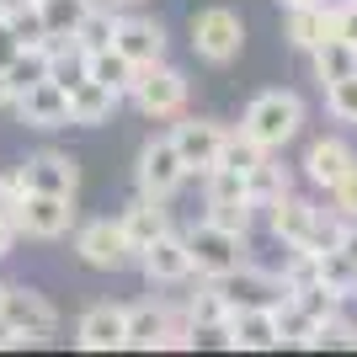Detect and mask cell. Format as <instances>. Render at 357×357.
Returning a JSON list of instances; mask_svg holds the SVG:
<instances>
[{"mask_svg":"<svg viewBox=\"0 0 357 357\" xmlns=\"http://www.w3.org/2000/svg\"><path fill=\"white\" fill-rule=\"evenodd\" d=\"M326 197H331V208L342 213V219H357V165L347 171L342 181H336V187H331Z\"/></svg>","mask_w":357,"mask_h":357,"instance_id":"cell-35","label":"cell"},{"mask_svg":"<svg viewBox=\"0 0 357 357\" xmlns=\"http://www.w3.org/2000/svg\"><path fill=\"white\" fill-rule=\"evenodd\" d=\"M0 22L11 27V38L22 48H27V43H48V22H43V6H38V0H16V6H6Z\"/></svg>","mask_w":357,"mask_h":357,"instance_id":"cell-28","label":"cell"},{"mask_svg":"<svg viewBox=\"0 0 357 357\" xmlns=\"http://www.w3.org/2000/svg\"><path fill=\"white\" fill-rule=\"evenodd\" d=\"M43 6V22H48V38H70L86 16V0H38Z\"/></svg>","mask_w":357,"mask_h":357,"instance_id":"cell-31","label":"cell"},{"mask_svg":"<svg viewBox=\"0 0 357 357\" xmlns=\"http://www.w3.org/2000/svg\"><path fill=\"white\" fill-rule=\"evenodd\" d=\"M22 203H27V187H22V176L16 171H0V219L16 229V219H22Z\"/></svg>","mask_w":357,"mask_h":357,"instance_id":"cell-34","label":"cell"},{"mask_svg":"<svg viewBox=\"0 0 357 357\" xmlns=\"http://www.w3.org/2000/svg\"><path fill=\"white\" fill-rule=\"evenodd\" d=\"M134 267L144 272L149 288H181V283H192V256H187V240H181L176 229H165L155 245H144Z\"/></svg>","mask_w":357,"mask_h":357,"instance_id":"cell-11","label":"cell"},{"mask_svg":"<svg viewBox=\"0 0 357 357\" xmlns=\"http://www.w3.org/2000/svg\"><path fill=\"white\" fill-rule=\"evenodd\" d=\"M320 91H326V112L331 118L357 128V75H342V80H331V86H320Z\"/></svg>","mask_w":357,"mask_h":357,"instance_id":"cell-30","label":"cell"},{"mask_svg":"<svg viewBox=\"0 0 357 357\" xmlns=\"http://www.w3.org/2000/svg\"><path fill=\"white\" fill-rule=\"evenodd\" d=\"M128 102H134L149 123H171L181 107H187V75H181L176 64L155 59V64H144V70L134 75V91H128Z\"/></svg>","mask_w":357,"mask_h":357,"instance_id":"cell-3","label":"cell"},{"mask_svg":"<svg viewBox=\"0 0 357 357\" xmlns=\"http://www.w3.org/2000/svg\"><path fill=\"white\" fill-rule=\"evenodd\" d=\"M118 91H107L102 80H80V86L70 91V128H102V123H112V112H118Z\"/></svg>","mask_w":357,"mask_h":357,"instance_id":"cell-22","label":"cell"},{"mask_svg":"<svg viewBox=\"0 0 357 357\" xmlns=\"http://www.w3.org/2000/svg\"><path fill=\"white\" fill-rule=\"evenodd\" d=\"M208 219H213V224H224V229H235V235H251L256 208L245 203V197H229V203H208Z\"/></svg>","mask_w":357,"mask_h":357,"instance_id":"cell-32","label":"cell"},{"mask_svg":"<svg viewBox=\"0 0 357 357\" xmlns=\"http://www.w3.org/2000/svg\"><path fill=\"white\" fill-rule=\"evenodd\" d=\"M261 213H267V235L278 240V245H304L310 229H314L320 203H314V197H298V192H283L272 208H261Z\"/></svg>","mask_w":357,"mask_h":357,"instance_id":"cell-19","label":"cell"},{"mask_svg":"<svg viewBox=\"0 0 357 357\" xmlns=\"http://www.w3.org/2000/svg\"><path fill=\"white\" fill-rule=\"evenodd\" d=\"M342 224H347L342 213L320 203V213H314V229H310V240H304V251H314V256H320V251H331V245L342 240Z\"/></svg>","mask_w":357,"mask_h":357,"instance_id":"cell-33","label":"cell"},{"mask_svg":"<svg viewBox=\"0 0 357 357\" xmlns=\"http://www.w3.org/2000/svg\"><path fill=\"white\" fill-rule=\"evenodd\" d=\"M283 192H294V176H288V165L278 160V155H256L251 165H245V197H251V208H272Z\"/></svg>","mask_w":357,"mask_h":357,"instance_id":"cell-21","label":"cell"},{"mask_svg":"<svg viewBox=\"0 0 357 357\" xmlns=\"http://www.w3.org/2000/svg\"><path fill=\"white\" fill-rule=\"evenodd\" d=\"M352 165H357V149L347 144L342 134H320V139H310V149H304L298 171H304V181H310L314 192H331V187L352 171Z\"/></svg>","mask_w":357,"mask_h":357,"instance_id":"cell-13","label":"cell"},{"mask_svg":"<svg viewBox=\"0 0 357 357\" xmlns=\"http://www.w3.org/2000/svg\"><path fill=\"white\" fill-rule=\"evenodd\" d=\"M310 70L320 86H331V80H342V75H357V48L347 43V38H326V43L310 48Z\"/></svg>","mask_w":357,"mask_h":357,"instance_id":"cell-24","label":"cell"},{"mask_svg":"<svg viewBox=\"0 0 357 357\" xmlns=\"http://www.w3.org/2000/svg\"><path fill=\"white\" fill-rule=\"evenodd\" d=\"M112 6H118V11H128V6H149V0H112Z\"/></svg>","mask_w":357,"mask_h":357,"instance_id":"cell-43","label":"cell"},{"mask_svg":"<svg viewBox=\"0 0 357 357\" xmlns=\"http://www.w3.org/2000/svg\"><path fill=\"white\" fill-rule=\"evenodd\" d=\"M336 245H342V251L357 261V219H347V224H342V240H336Z\"/></svg>","mask_w":357,"mask_h":357,"instance_id":"cell-38","label":"cell"},{"mask_svg":"<svg viewBox=\"0 0 357 357\" xmlns=\"http://www.w3.org/2000/svg\"><path fill=\"white\" fill-rule=\"evenodd\" d=\"M278 6H283V11H294V6H320V0H278Z\"/></svg>","mask_w":357,"mask_h":357,"instance_id":"cell-41","label":"cell"},{"mask_svg":"<svg viewBox=\"0 0 357 357\" xmlns=\"http://www.w3.org/2000/svg\"><path fill=\"white\" fill-rule=\"evenodd\" d=\"M38 80H48V43L16 48L11 64H6V91H11V96H22V91L38 86Z\"/></svg>","mask_w":357,"mask_h":357,"instance_id":"cell-26","label":"cell"},{"mask_svg":"<svg viewBox=\"0 0 357 357\" xmlns=\"http://www.w3.org/2000/svg\"><path fill=\"white\" fill-rule=\"evenodd\" d=\"M75 256H80L91 272H123V267H134V251H128L118 219H86V224H75Z\"/></svg>","mask_w":357,"mask_h":357,"instance_id":"cell-7","label":"cell"},{"mask_svg":"<svg viewBox=\"0 0 357 357\" xmlns=\"http://www.w3.org/2000/svg\"><path fill=\"white\" fill-rule=\"evenodd\" d=\"M336 38H347V43L357 48V0L342 6V16H336Z\"/></svg>","mask_w":357,"mask_h":357,"instance_id":"cell-36","label":"cell"},{"mask_svg":"<svg viewBox=\"0 0 357 357\" xmlns=\"http://www.w3.org/2000/svg\"><path fill=\"white\" fill-rule=\"evenodd\" d=\"M187 176H192V171L181 165L171 134L149 139V144L139 149V160H134V187H139V197H155V203H171V197L187 187Z\"/></svg>","mask_w":357,"mask_h":357,"instance_id":"cell-5","label":"cell"},{"mask_svg":"<svg viewBox=\"0 0 357 357\" xmlns=\"http://www.w3.org/2000/svg\"><path fill=\"white\" fill-rule=\"evenodd\" d=\"M0 314L22 331V342H27V347L54 342V331H59V310H54V304H48V294H38V288H6Z\"/></svg>","mask_w":357,"mask_h":357,"instance_id":"cell-8","label":"cell"},{"mask_svg":"<svg viewBox=\"0 0 357 357\" xmlns=\"http://www.w3.org/2000/svg\"><path fill=\"white\" fill-rule=\"evenodd\" d=\"M11 112H16V123H27L38 134L70 128V91L54 86V80H38V86H27L22 96H11Z\"/></svg>","mask_w":357,"mask_h":357,"instance_id":"cell-12","label":"cell"},{"mask_svg":"<svg viewBox=\"0 0 357 357\" xmlns=\"http://www.w3.org/2000/svg\"><path fill=\"white\" fill-rule=\"evenodd\" d=\"M118 229H123V240H128V251H134V261H139V251L155 245V240L171 229V208L155 203V197H134V203L118 213Z\"/></svg>","mask_w":357,"mask_h":357,"instance_id":"cell-20","label":"cell"},{"mask_svg":"<svg viewBox=\"0 0 357 357\" xmlns=\"http://www.w3.org/2000/svg\"><path fill=\"white\" fill-rule=\"evenodd\" d=\"M75 197H54V192H27V203H22V219H16V235L27 240H64L75 235Z\"/></svg>","mask_w":357,"mask_h":357,"instance_id":"cell-9","label":"cell"},{"mask_svg":"<svg viewBox=\"0 0 357 357\" xmlns=\"http://www.w3.org/2000/svg\"><path fill=\"white\" fill-rule=\"evenodd\" d=\"M6 288H11V283H0V304H6Z\"/></svg>","mask_w":357,"mask_h":357,"instance_id":"cell-44","label":"cell"},{"mask_svg":"<svg viewBox=\"0 0 357 357\" xmlns=\"http://www.w3.org/2000/svg\"><path fill=\"white\" fill-rule=\"evenodd\" d=\"M6 6H16V0H0V11H6Z\"/></svg>","mask_w":357,"mask_h":357,"instance_id":"cell-45","label":"cell"},{"mask_svg":"<svg viewBox=\"0 0 357 357\" xmlns=\"http://www.w3.org/2000/svg\"><path fill=\"white\" fill-rule=\"evenodd\" d=\"M91 80H102V86L107 91H118V96H123V102H128V91H134V64H128V59H123V54H118V48H96V54H91Z\"/></svg>","mask_w":357,"mask_h":357,"instance_id":"cell-27","label":"cell"},{"mask_svg":"<svg viewBox=\"0 0 357 357\" xmlns=\"http://www.w3.org/2000/svg\"><path fill=\"white\" fill-rule=\"evenodd\" d=\"M11 240H16V229L6 219H0V261H6V256H11Z\"/></svg>","mask_w":357,"mask_h":357,"instance_id":"cell-40","label":"cell"},{"mask_svg":"<svg viewBox=\"0 0 357 357\" xmlns=\"http://www.w3.org/2000/svg\"><path fill=\"white\" fill-rule=\"evenodd\" d=\"M240 48H245V22H240L229 6H203L192 11V54L203 64H235Z\"/></svg>","mask_w":357,"mask_h":357,"instance_id":"cell-4","label":"cell"},{"mask_svg":"<svg viewBox=\"0 0 357 357\" xmlns=\"http://www.w3.org/2000/svg\"><path fill=\"white\" fill-rule=\"evenodd\" d=\"M181 304H187V314H192V331H197V336H224L229 304H224L219 283H208V278H203V288H197V294H187Z\"/></svg>","mask_w":357,"mask_h":357,"instance_id":"cell-23","label":"cell"},{"mask_svg":"<svg viewBox=\"0 0 357 357\" xmlns=\"http://www.w3.org/2000/svg\"><path fill=\"white\" fill-rule=\"evenodd\" d=\"M128 326H123V304H91L75 320V347L80 352H123Z\"/></svg>","mask_w":357,"mask_h":357,"instance_id":"cell-18","label":"cell"},{"mask_svg":"<svg viewBox=\"0 0 357 357\" xmlns=\"http://www.w3.org/2000/svg\"><path fill=\"white\" fill-rule=\"evenodd\" d=\"M123 326H128V352H165V336H171V304L160 298H139V304H123Z\"/></svg>","mask_w":357,"mask_h":357,"instance_id":"cell-17","label":"cell"},{"mask_svg":"<svg viewBox=\"0 0 357 357\" xmlns=\"http://www.w3.org/2000/svg\"><path fill=\"white\" fill-rule=\"evenodd\" d=\"M224 347H235V352H272V347H283L272 304H256V310H229V320H224Z\"/></svg>","mask_w":357,"mask_h":357,"instance_id":"cell-16","label":"cell"},{"mask_svg":"<svg viewBox=\"0 0 357 357\" xmlns=\"http://www.w3.org/2000/svg\"><path fill=\"white\" fill-rule=\"evenodd\" d=\"M0 107H11V91H6V70H0Z\"/></svg>","mask_w":357,"mask_h":357,"instance_id":"cell-42","label":"cell"},{"mask_svg":"<svg viewBox=\"0 0 357 357\" xmlns=\"http://www.w3.org/2000/svg\"><path fill=\"white\" fill-rule=\"evenodd\" d=\"M112 48H118L123 59L144 70V64L165 59V27L155 16H139V11H118V27H112Z\"/></svg>","mask_w":357,"mask_h":357,"instance_id":"cell-14","label":"cell"},{"mask_svg":"<svg viewBox=\"0 0 357 357\" xmlns=\"http://www.w3.org/2000/svg\"><path fill=\"white\" fill-rule=\"evenodd\" d=\"M112 27H118V11H112V6H86L80 27L70 32V43H80L86 54H96V48H112Z\"/></svg>","mask_w":357,"mask_h":357,"instance_id":"cell-29","label":"cell"},{"mask_svg":"<svg viewBox=\"0 0 357 357\" xmlns=\"http://www.w3.org/2000/svg\"><path fill=\"white\" fill-rule=\"evenodd\" d=\"M6 347H27V342H22V331H16L11 320L0 314V352H6Z\"/></svg>","mask_w":357,"mask_h":357,"instance_id":"cell-39","label":"cell"},{"mask_svg":"<svg viewBox=\"0 0 357 357\" xmlns=\"http://www.w3.org/2000/svg\"><path fill=\"white\" fill-rule=\"evenodd\" d=\"M171 144H176L181 165L192 171V176H203V171H213L224 155V144H229V128H224L219 118H181L171 123Z\"/></svg>","mask_w":357,"mask_h":357,"instance_id":"cell-6","label":"cell"},{"mask_svg":"<svg viewBox=\"0 0 357 357\" xmlns=\"http://www.w3.org/2000/svg\"><path fill=\"white\" fill-rule=\"evenodd\" d=\"M16 176H22L27 192H54V197L80 192V165H75V155H64V149H38V155H27V160L16 165Z\"/></svg>","mask_w":357,"mask_h":357,"instance_id":"cell-10","label":"cell"},{"mask_svg":"<svg viewBox=\"0 0 357 357\" xmlns=\"http://www.w3.org/2000/svg\"><path fill=\"white\" fill-rule=\"evenodd\" d=\"M16 38H11V27H6V22H0V70H6V64H11V54H16Z\"/></svg>","mask_w":357,"mask_h":357,"instance_id":"cell-37","label":"cell"},{"mask_svg":"<svg viewBox=\"0 0 357 357\" xmlns=\"http://www.w3.org/2000/svg\"><path fill=\"white\" fill-rule=\"evenodd\" d=\"M240 139H251L267 155H283L298 134H304V96L298 91H261L251 96V107L240 112Z\"/></svg>","mask_w":357,"mask_h":357,"instance_id":"cell-1","label":"cell"},{"mask_svg":"<svg viewBox=\"0 0 357 357\" xmlns=\"http://www.w3.org/2000/svg\"><path fill=\"white\" fill-rule=\"evenodd\" d=\"M314 283H320V288H331L336 298L357 294V261L342 251V245H331V251H320V256H314Z\"/></svg>","mask_w":357,"mask_h":357,"instance_id":"cell-25","label":"cell"},{"mask_svg":"<svg viewBox=\"0 0 357 357\" xmlns=\"http://www.w3.org/2000/svg\"><path fill=\"white\" fill-rule=\"evenodd\" d=\"M208 283H219V294H224V304H229V310H256V304H278V298L288 294L278 272L251 267V261H245V267H235V272H224V278H208Z\"/></svg>","mask_w":357,"mask_h":357,"instance_id":"cell-15","label":"cell"},{"mask_svg":"<svg viewBox=\"0 0 357 357\" xmlns=\"http://www.w3.org/2000/svg\"><path fill=\"white\" fill-rule=\"evenodd\" d=\"M181 240H187V256H192V278L197 283H203V278H224V272H235V267L251 261L245 235H235V229H224V224H213V219L181 229Z\"/></svg>","mask_w":357,"mask_h":357,"instance_id":"cell-2","label":"cell"}]
</instances>
